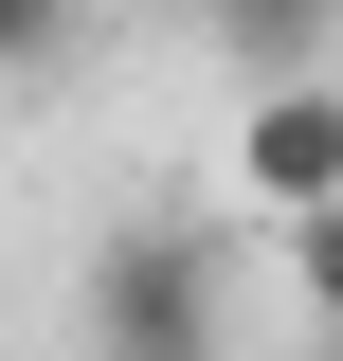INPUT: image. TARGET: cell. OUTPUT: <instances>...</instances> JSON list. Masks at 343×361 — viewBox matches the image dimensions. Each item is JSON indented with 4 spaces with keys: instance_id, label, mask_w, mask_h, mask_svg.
Masks as SVG:
<instances>
[{
    "instance_id": "1",
    "label": "cell",
    "mask_w": 343,
    "mask_h": 361,
    "mask_svg": "<svg viewBox=\"0 0 343 361\" xmlns=\"http://www.w3.org/2000/svg\"><path fill=\"white\" fill-rule=\"evenodd\" d=\"M73 325H90V361H217L235 271H217L199 217H109L90 271H73Z\"/></svg>"
},
{
    "instance_id": "2",
    "label": "cell",
    "mask_w": 343,
    "mask_h": 361,
    "mask_svg": "<svg viewBox=\"0 0 343 361\" xmlns=\"http://www.w3.org/2000/svg\"><path fill=\"white\" fill-rule=\"evenodd\" d=\"M235 199H271V217L343 199V73H271L235 109Z\"/></svg>"
},
{
    "instance_id": "3",
    "label": "cell",
    "mask_w": 343,
    "mask_h": 361,
    "mask_svg": "<svg viewBox=\"0 0 343 361\" xmlns=\"http://www.w3.org/2000/svg\"><path fill=\"white\" fill-rule=\"evenodd\" d=\"M199 18H217V37H235V73H325V54H343V0H199Z\"/></svg>"
},
{
    "instance_id": "4",
    "label": "cell",
    "mask_w": 343,
    "mask_h": 361,
    "mask_svg": "<svg viewBox=\"0 0 343 361\" xmlns=\"http://www.w3.org/2000/svg\"><path fill=\"white\" fill-rule=\"evenodd\" d=\"M289 307L343 343V199H307V217H289Z\"/></svg>"
},
{
    "instance_id": "5",
    "label": "cell",
    "mask_w": 343,
    "mask_h": 361,
    "mask_svg": "<svg viewBox=\"0 0 343 361\" xmlns=\"http://www.w3.org/2000/svg\"><path fill=\"white\" fill-rule=\"evenodd\" d=\"M54 37H73V0H0V73H37Z\"/></svg>"
}]
</instances>
